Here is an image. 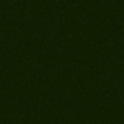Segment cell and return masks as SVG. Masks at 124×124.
I'll use <instances>...</instances> for the list:
<instances>
[]
</instances>
